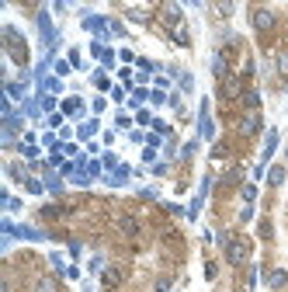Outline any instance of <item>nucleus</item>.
Instances as JSON below:
<instances>
[{"instance_id":"1","label":"nucleus","mask_w":288,"mask_h":292,"mask_svg":"<svg viewBox=\"0 0 288 292\" xmlns=\"http://www.w3.org/2000/svg\"><path fill=\"white\" fill-rule=\"evenodd\" d=\"M246 258H250V240H246V237H233L226 243V261L229 265H246Z\"/></svg>"},{"instance_id":"2","label":"nucleus","mask_w":288,"mask_h":292,"mask_svg":"<svg viewBox=\"0 0 288 292\" xmlns=\"http://www.w3.org/2000/svg\"><path fill=\"white\" fill-rule=\"evenodd\" d=\"M250 21H254L257 31H271V28L278 24V14H274L271 7H254V11H250Z\"/></svg>"},{"instance_id":"3","label":"nucleus","mask_w":288,"mask_h":292,"mask_svg":"<svg viewBox=\"0 0 288 292\" xmlns=\"http://www.w3.org/2000/svg\"><path fill=\"white\" fill-rule=\"evenodd\" d=\"M4 39H7V42H4V49L14 56V63H24V59H28V52H24L21 39H18V31H14V28H7V31H4Z\"/></svg>"},{"instance_id":"4","label":"nucleus","mask_w":288,"mask_h":292,"mask_svg":"<svg viewBox=\"0 0 288 292\" xmlns=\"http://www.w3.org/2000/svg\"><path fill=\"white\" fill-rule=\"evenodd\" d=\"M257 129H261V119H257L254 112H250V115H243V122H240V132H243V136H254Z\"/></svg>"},{"instance_id":"5","label":"nucleus","mask_w":288,"mask_h":292,"mask_svg":"<svg viewBox=\"0 0 288 292\" xmlns=\"http://www.w3.org/2000/svg\"><path fill=\"white\" fill-rule=\"evenodd\" d=\"M35 292H59V282L52 275H42V278L35 282Z\"/></svg>"},{"instance_id":"6","label":"nucleus","mask_w":288,"mask_h":292,"mask_svg":"<svg viewBox=\"0 0 288 292\" xmlns=\"http://www.w3.org/2000/svg\"><path fill=\"white\" fill-rule=\"evenodd\" d=\"M118 230L125 233V237H139V223H136V219H129V216L118 219Z\"/></svg>"},{"instance_id":"7","label":"nucleus","mask_w":288,"mask_h":292,"mask_svg":"<svg viewBox=\"0 0 288 292\" xmlns=\"http://www.w3.org/2000/svg\"><path fill=\"white\" fill-rule=\"evenodd\" d=\"M163 21H167V24H177V28H181V7H163Z\"/></svg>"},{"instance_id":"8","label":"nucleus","mask_w":288,"mask_h":292,"mask_svg":"<svg viewBox=\"0 0 288 292\" xmlns=\"http://www.w3.org/2000/svg\"><path fill=\"white\" fill-rule=\"evenodd\" d=\"M121 282V268H108L104 271V285H118Z\"/></svg>"},{"instance_id":"9","label":"nucleus","mask_w":288,"mask_h":292,"mask_svg":"<svg viewBox=\"0 0 288 292\" xmlns=\"http://www.w3.org/2000/svg\"><path fill=\"white\" fill-rule=\"evenodd\" d=\"M240 97H243V104H246V108H257V101H261V94H257V91H243Z\"/></svg>"},{"instance_id":"10","label":"nucleus","mask_w":288,"mask_h":292,"mask_svg":"<svg viewBox=\"0 0 288 292\" xmlns=\"http://www.w3.org/2000/svg\"><path fill=\"white\" fill-rule=\"evenodd\" d=\"M285 282H288V275H285V271H274V275H271V289H281Z\"/></svg>"},{"instance_id":"11","label":"nucleus","mask_w":288,"mask_h":292,"mask_svg":"<svg viewBox=\"0 0 288 292\" xmlns=\"http://www.w3.org/2000/svg\"><path fill=\"white\" fill-rule=\"evenodd\" d=\"M281 181H285V167H274L271 170V185H281Z\"/></svg>"},{"instance_id":"12","label":"nucleus","mask_w":288,"mask_h":292,"mask_svg":"<svg viewBox=\"0 0 288 292\" xmlns=\"http://www.w3.org/2000/svg\"><path fill=\"white\" fill-rule=\"evenodd\" d=\"M226 94L236 97V94H240V80H226Z\"/></svg>"},{"instance_id":"13","label":"nucleus","mask_w":288,"mask_h":292,"mask_svg":"<svg viewBox=\"0 0 288 292\" xmlns=\"http://www.w3.org/2000/svg\"><path fill=\"white\" fill-rule=\"evenodd\" d=\"M278 66H281V77H288V52L278 56Z\"/></svg>"},{"instance_id":"14","label":"nucleus","mask_w":288,"mask_h":292,"mask_svg":"<svg viewBox=\"0 0 288 292\" xmlns=\"http://www.w3.org/2000/svg\"><path fill=\"white\" fill-rule=\"evenodd\" d=\"M174 39H177V46H188V31H184V28H177V31H174Z\"/></svg>"}]
</instances>
